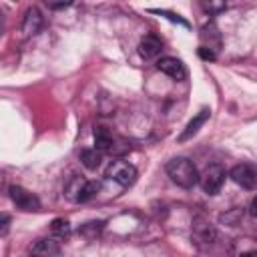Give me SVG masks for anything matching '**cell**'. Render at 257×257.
Returning a JSON list of instances; mask_svg holds the SVG:
<instances>
[{"label":"cell","instance_id":"cell-1","mask_svg":"<svg viewBox=\"0 0 257 257\" xmlns=\"http://www.w3.org/2000/svg\"><path fill=\"white\" fill-rule=\"evenodd\" d=\"M167 175L171 177V181L183 189H193L199 183V173L197 167L193 165V161H189L187 157H175L167 163Z\"/></svg>","mask_w":257,"mask_h":257},{"label":"cell","instance_id":"cell-2","mask_svg":"<svg viewBox=\"0 0 257 257\" xmlns=\"http://www.w3.org/2000/svg\"><path fill=\"white\" fill-rule=\"evenodd\" d=\"M104 177L114 181V183H118L120 187H131L137 181V167L131 165L124 159H116V161L108 163V167L104 171Z\"/></svg>","mask_w":257,"mask_h":257},{"label":"cell","instance_id":"cell-3","mask_svg":"<svg viewBox=\"0 0 257 257\" xmlns=\"http://www.w3.org/2000/svg\"><path fill=\"white\" fill-rule=\"evenodd\" d=\"M199 183H201V187H203V191L207 195H217L221 191L223 183H225V169L219 163L209 165L203 171V175L199 177Z\"/></svg>","mask_w":257,"mask_h":257},{"label":"cell","instance_id":"cell-4","mask_svg":"<svg viewBox=\"0 0 257 257\" xmlns=\"http://www.w3.org/2000/svg\"><path fill=\"white\" fill-rule=\"evenodd\" d=\"M229 177L243 189H257V167L251 163H239L231 169Z\"/></svg>","mask_w":257,"mask_h":257},{"label":"cell","instance_id":"cell-5","mask_svg":"<svg viewBox=\"0 0 257 257\" xmlns=\"http://www.w3.org/2000/svg\"><path fill=\"white\" fill-rule=\"evenodd\" d=\"M8 195H10V199L14 201V205L18 209L28 211V213L30 211H40V199L36 195H32L30 191H26V189H22L18 185H12L8 189Z\"/></svg>","mask_w":257,"mask_h":257},{"label":"cell","instance_id":"cell-6","mask_svg":"<svg viewBox=\"0 0 257 257\" xmlns=\"http://www.w3.org/2000/svg\"><path fill=\"white\" fill-rule=\"evenodd\" d=\"M157 68L161 72H165L167 76H171L173 80H183L187 76V70H185V64L179 60V58H173V56H165L157 62Z\"/></svg>","mask_w":257,"mask_h":257},{"label":"cell","instance_id":"cell-7","mask_svg":"<svg viewBox=\"0 0 257 257\" xmlns=\"http://www.w3.org/2000/svg\"><path fill=\"white\" fill-rule=\"evenodd\" d=\"M209 116H211V110H209V108H201V110L187 122V126L183 128V133L179 135L177 141H179V143H185V141H189L191 137H195V135L199 133V128L209 120Z\"/></svg>","mask_w":257,"mask_h":257},{"label":"cell","instance_id":"cell-8","mask_svg":"<svg viewBox=\"0 0 257 257\" xmlns=\"http://www.w3.org/2000/svg\"><path fill=\"white\" fill-rule=\"evenodd\" d=\"M161 48H163V40L157 36V34H145L143 38H141V42H139V54L145 58V60H151V58H155L159 52H161Z\"/></svg>","mask_w":257,"mask_h":257},{"label":"cell","instance_id":"cell-9","mask_svg":"<svg viewBox=\"0 0 257 257\" xmlns=\"http://www.w3.org/2000/svg\"><path fill=\"white\" fill-rule=\"evenodd\" d=\"M42 22L44 20H42L40 10L38 8H28L26 14H24V18H22V32L26 36H32V34H36L42 28Z\"/></svg>","mask_w":257,"mask_h":257},{"label":"cell","instance_id":"cell-10","mask_svg":"<svg viewBox=\"0 0 257 257\" xmlns=\"http://www.w3.org/2000/svg\"><path fill=\"white\" fill-rule=\"evenodd\" d=\"M30 253L34 255H58L60 253V245L52 239H38L32 247H30Z\"/></svg>","mask_w":257,"mask_h":257},{"label":"cell","instance_id":"cell-11","mask_svg":"<svg viewBox=\"0 0 257 257\" xmlns=\"http://www.w3.org/2000/svg\"><path fill=\"white\" fill-rule=\"evenodd\" d=\"M112 143L114 141H112V135H110L108 128H104V126L94 128V147L98 151H112V147H114Z\"/></svg>","mask_w":257,"mask_h":257},{"label":"cell","instance_id":"cell-12","mask_svg":"<svg viewBox=\"0 0 257 257\" xmlns=\"http://www.w3.org/2000/svg\"><path fill=\"white\" fill-rule=\"evenodd\" d=\"M100 153H102V151H98L96 147H94V149H84V151L80 153L82 165H84L88 171L98 169V165H100V161H102V155H100Z\"/></svg>","mask_w":257,"mask_h":257},{"label":"cell","instance_id":"cell-13","mask_svg":"<svg viewBox=\"0 0 257 257\" xmlns=\"http://www.w3.org/2000/svg\"><path fill=\"white\" fill-rule=\"evenodd\" d=\"M84 181H86V179H80V177H72V179L66 183V187H64V195H66L70 201L78 203V197H80V191H82V185H84Z\"/></svg>","mask_w":257,"mask_h":257},{"label":"cell","instance_id":"cell-14","mask_svg":"<svg viewBox=\"0 0 257 257\" xmlns=\"http://www.w3.org/2000/svg\"><path fill=\"white\" fill-rule=\"evenodd\" d=\"M201 8H203L207 14L215 16V14H221V12L227 8V2H225V0H201Z\"/></svg>","mask_w":257,"mask_h":257},{"label":"cell","instance_id":"cell-15","mask_svg":"<svg viewBox=\"0 0 257 257\" xmlns=\"http://www.w3.org/2000/svg\"><path fill=\"white\" fill-rule=\"evenodd\" d=\"M50 231L56 235V237H66L70 233V223L66 219H54L50 223Z\"/></svg>","mask_w":257,"mask_h":257},{"label":"cell","instance_id":"cell-16","mask_svg":"<svg viewBox=\"0 0 257 257\" xmlns=\"http://www.w3.org/2000/svg\"><path fill=\"white\" fill-rule=\"evenodd\" d=\"M149 12H151V14H159V16H165V18H169L171 22H177V24H181V26L189 28V22H187L185 18H181L179 14H173V12H169V10H159V8H151Z\"/></svg>","mask_w":257,"mask_h":257},{"label":"cell","instance_id":"cell-17","mask_svg":"<svg viewBox=\"0 0 257 257\" xmlns=\"http://www.w3.org/2000/svg\"><path fill=\"white\" fill-rule=\"evenodd\" d=\"M74 0H44V4L50 8V10H62V8H68Z\"/></svg>","mask_w":257,"mask_h":257},{"label":"cell","instance_id":"cell-18","mask_svg":"<svg viewBox=\"0 0 257 257\" xmlns=\"http://www.w3.org/2000/svg\"><path fill=\"white\" fill-rule=\"evenodd\" d=\"M102 225H104L102 221H92V223H86L80 231H82V233H88V231H90V235H94V233H98V231L102 229Z\"/></svg>","mask_w":257,"mask_h":257},{"label":"cell","instance_id":"cell-19","mask_svg":"<svg viewBox=\"0 0 257 257\" xmlns=\"http://www.w3.org/2000/svg\"><path fill=\"white\" fill-rule=\"evenodd\" d=\"M199 56H201L203 60H215V58H217V52H215L213 48H209V46H201V48H199Z\"/></svg>","mask_w":257,"mask_h":257},{"label":"cell","instance_id":"cell-20","mask_svg":"<svg viewBox=\"0 0 257 257\" xmlns=\"http://www.w3.org/2000/svg\"><path fill=\"white\" fill-rule=\"evenodd\" d=\"M8 223H10V217L8 215H2V221H0V235L2 237L8 233Z\"/></svg>","mask_w":257,"mask_h":257},{"label":"cell","instance_id":"cell-21","mask_svg":"<svg viewBox=\"0 0 257 257\" xmlns=\"http://www.w3.org/2000/svg\"><path fill=\"white\" fill-rule=\"evenodd\" d=\"M249 213L253 215V217H257V195L253 197V201H251V207H249Z\"/></svg>","mask_w":257,"mask_h":257}]
</instances>
